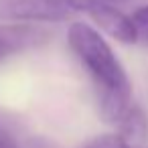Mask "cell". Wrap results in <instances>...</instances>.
I'll list each match as a JSON object with an SVG mask.
<instances>
[{
    "label": "cell",
    "instance_id": "cell-1",
    "mask_svg": "<svg viewBox=\"0 0 148 148\" xmlns=\"http://www.w3.org/2000/svg\"><path fill=\"white\" fill-rule=\"evenodd\" d=\"M67 43L95 83L99 118L108 124H118L132 106V85L120 59L97 29L85 23L69 25Z\"/></svg>",
    "mask_w": 148,
    "mask_h": 148
},
{
    "label": "cell",
    "instance_id": "cell-2",
    "mask_svg": "<svg viewBox=\"0 0 148 148\" xmlns=\"http://www.w3.org/2000/svg\"><path fill=\"white\" fill-rule=\"evenodd\" d=\"M85 0H0V18L25 23H61L83 10Z\"/></svg>",
    "mask_w": 148,
    "mask_h": 148
},
{
    "label": "cell",
    "instance_id": "cell-3",
    "mask_svg": "<svg viewBox=\"0 0 148 148\" xmlns=\"http://www.w3.org/2000/svg\"><path fill=\"white\" fill-rule=\"evenodd\" d=\"M83 10L91 16V21L112 39L120 41V43H134L138 41L136 37V29L132 25V18L124 12H120L116 6L103 2V0H85Z\"/></svg>",
    "mask_w": 148,
    "mask_h": 148
},
{
    "label": "cell",
    "instance_id": "cell-4",
    "mask_svg": "<svg viewBox=\"0 0 148 148\" xmlns=\"http://www.w3.org/2000/svg\"><path fill=\"white\" fill-rule=\"evenodd\" d=\"M51 39V33L33 27V25H8L0 27V57H8L14 53H23L35 47L45 45Z\"/></svg>",
    "mask_w": 148,
    "mask_h": 148
},
{
    "label": "cell",
    "instance_id": "cell-5",
    "mask_svg": "<svg viewBox=\"0 0 148 148\" xmlns=\"http://www.w3.org/2000/svg\"><path fill=\"white\" fill-rule=\"evenodd\" d=\"M118 136H122L130 146L136 142H142L148 134V118L138 106H130L128 112L118 122Z\"/></svg>",
    "mask_w": 148,
    "mask_h": 148
},
{
    "label": "cell",
    "instance_id": "cell-6",
    "mask_svg": "<svg viewBox=\"0 0 148 148\" xmlns=\"http://www.w3.org/2000/svg\"><path fill=\"white\" fill-rule=\"evenodd\" d=\"M79 148H132V146L118 134H99L87 140L85 144H81Z\"/></svg>",
    "mask_w": 148,
    "mask_h": 148
},
{
    "label": "cell",
    "instance_id": "cell-7",
    "mask_svg": "<svg viewBox=\"0 0 148 148\" xmlns=\"http://www.w3.org/2000/svg\"><path fill=\"white\" fill-rule=\"evenodd\" d=\"M130 18H132V25L136 29V37L148 43V4L140 6Z\"/></svg>",
    "mask_w": 148,
    "mask_h": 148
},
{
    "label": "cell",
    "instance_id": "cell-8",
    "mask_svg": "<svg viewBox=\"0 0 148 148\" xmlns=\"http://www.w3.org/2000/svg\"><path fill=\"white\" fill-rule=\"evenodd\" d=\"M0 148H23V146H21V142L10 132L0 128Z\"/></svg>",
    "mask_w": 148,
    "mask_h": 148
},
{
    "label": "cell",
    "instance_id": "cell-9",
    "mask_svg": "<svg viewBox=\"0 0 148 148\" xmlns=\"http://www.w3.org/2000/svg\"><path fill=\"white\" fill-rule=\"evenodd\" d=\"M103 2H108V4H114V2H128V0H103Z\"/></svg>",
    "mask_w": 148,
    "mask_h": 148
},
{
    "label": "cell",
    "instance_id": "cell-10",
    "mask_svg": "<svg viewBox=\"0 0 148 148\" xmlns=\"http://www.w3.org/2000/svg\"><path fill=\"white\" fill-rule=\"evenodd\" d=\"M142 148H148V146H142Z\"/></svg>",
    "mask_w": 148,
    "mask_h": 148
}]
</instances>
